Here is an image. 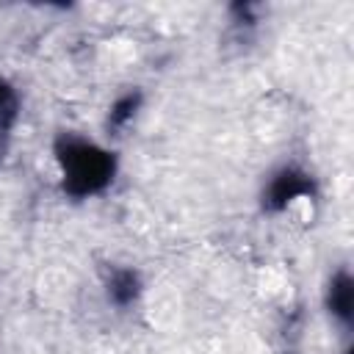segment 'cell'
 I'll use <instances>...</instances> for the list:
<instances>
[{
	"instance_id": "1",
	"label": "cell",
	"mask_w": 354,
	"mask_h": 354,
	"mask_svg": "<svg viewBox=\"0 0 354 354\" xmlns=\"http://www.w3.org/2000/svg\"><path fill=\"white\" fill-rule=\"evenodd\" d=\"M55 158L64 171V191L75 199L91 196L113 180V169H116L113 155L91 141L61 136L55 141Z\"/></svg>"
},
{
	"instance_id": "2",
	"label": "cell",
	"mask_w": 354,
	"mask_h": 354,
	"mask_svg": "<svg viewBox=\"0 0 354 354\" xmlns=\"http://www.w3.org/2000/svg\"><path fill=\"white\" fill-rule=\"evenodd\" d=\"M307 194H313V180H310L304 171H299V169H282V171L268 183V188H266V194H263V205H266L268 210H282V207H288L293 199L307 196Z\"/></svg>"
},
{
	"instance_id": "3",
	"label": "cell",
	"mask_w": 354,
	"mask_h": 354,
	"mask_svg": "<svg viewBox=\"0 0 354 354\" xmlns=\"http://www.w3.org/2000/svg\"><path fill=\"white\" fill-rule=\"evenodd\" d=\"M329 310L335 318H340L343 324H351V315H354V282L346 271L335 274L332 282H329Z\"/></svg>"
},
{
	"instance_id": "4",
	"label": "cell",
	"mask_w": 354,
	"mask_h": 354,
	"mask_svg": "<svg viewBox=\"0 0 354 354\" xmlns=\"http://www.w3.org/2000/svg\"><path fill=\"white\" fill-rule=\"evenodd\" d=\"M141 290V282H138V274L130 271V268H119L111 274L108 279V299L119 307H127Z\"/></svg>"
},
{
	"instance_id": "5",
	"label": "cell",
	"mask_w": 354,
	"mask_h": 354,
	"mask_svg": "<svg viewBox=\"0 0 354 354\" xmlns=\"http://www.w3.org/2000/svg\"><path fill=\"white\" fill-rule=\"evenodd\" d=\"M138 102H141V94H138V91L119 97V100L113 102V108H111L108 127H113V130H116V127H122L124 122H130V119H133V113H136V108H138Z\"/></svg>"
},
{
	"instance_id": "6",
	"label": "cell",
	"mask_w": 354,
	"mask_h": 354,
	"mask_svg": "<svg viewBox=\"0 0 354 354\" xmlns=\"http://www.w3.org/2000/svg\"><path fill=\"white\" fill-rule=\"evenodd\" d=\"M17 113V97H14V88L0 77V124L8 127V122L14 119Z\"/></svg>"
}]
</instances>
